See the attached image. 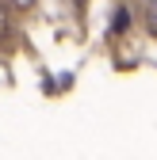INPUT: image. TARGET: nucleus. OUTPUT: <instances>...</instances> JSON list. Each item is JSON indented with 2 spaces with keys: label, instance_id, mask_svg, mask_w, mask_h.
Here are the masks:
<instances>
[{
  "label": "nucleus",
  "instance_id": "f257e3e1",
  "mask_svg": "<svg viewBox=\"0 0 157 160\" xmlns=\"http://www.w3.org/2000/svg\"><path fill=\"white\" fill-rule=\"evenodd\" d=\"M146 27L149 34H157V0H146Z\"/></svg>",
  "mask_w": 157,
  "mask_h": 160
},
{
  "label": "nucleus",
  "instance_id": "f03ea898",
  "mask_svg": "<svg viewBox=\"0 0 157 160\" xmlns=\"http://www.w3.org/2000/svg\"><path fill=\"white\" fill-rule=\"evenodd\" d=\"M12 4H15V8H31L35 0H12Z\"/></svg>",
  "mask_w": 157,
  "mask_h": 160
}]
</instances>
